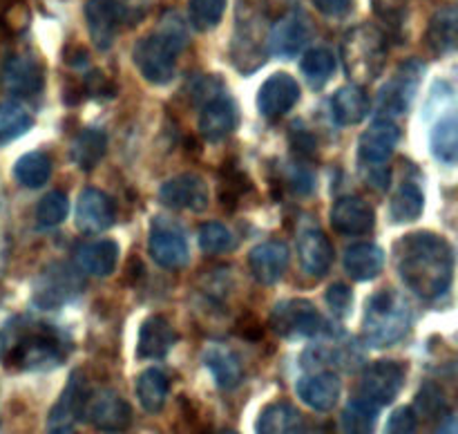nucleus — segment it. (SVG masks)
<instances>
[{
  "label": "nucleus",
  "instance_id": "f257e3e1",
  "mask_svg": "<svg viewBox=\"0 0 458 434\" xmlns=\"http://www.w3.org/2000/svg\"><path fill=\"white\" fill-rule=\"evenodd\" d=\"M394 262L407 289L423 300H438L454 280V249L432 231L407 233L394 244Z\"/></svg>",
  "mask_w": 458,
  "mask_h": 434
},
{
  "label": "nucleus",
  "instance_id": "f03ea898",
  "mask_svg": "<svg viewBox=\"0 0 458 434\" xmlns=\"http://www.w3.org/2000/svg\"><path fill=\"white\" fill-rule=\"evenodd\" d=\"M188 43V31L179 13L168 12L159 22V30L143 36L134 45V65L143 79L152 85H165L174 79L177 56Z\"/></svg>",
  "mask_w": 458,
  "mask_h": 434
},
{
  "label": "nucleus",
  "instance_id": "7ed1b4c3",
  "mask_svg": "<svg viewBox=\"0 0 458 434\" xmlns=\"http://www.w3.org/2000/svg\"><path fill=\"white\" fill-rule=\"evenodd\" d=\"M411 327V309L394 289H380L367 300L362 338L369 347L385 349L401 343Z\"/></svg>",
  "mask_w": 458,
  "mask_h": 434
},
{
  "label": "nucleus",
  "instance_id": "20e7f679",
  "mask_svg": "<svg viewBox=\"0 0 458 434\" xmlns=\"http://www.w3.org/2000/svg\"><path fill=\"white\" fill-rule=\"evenodd\" d=\"M387 58V38L378 27L358 25L344 36L343 61L349 79L356 83H371L383 72Z\"/></svg>",
  "mask_w": 458,
  "mask_h": 434
},
{
  "label": "nucleus",
  "instance_id": "39448f33",
  "mask_svg": "<svg viewBox=\"0 0 458 434\" xmlns=\"http://www.w3.org/2000/svg\"><path fill=\"white\" fill-rule=\"evenodd\" d=\"M83 277L74 267L67 262H52L36 277L31 302L43 311H54L79 298L83 294Z\"/></svg>",
  "mask_w": 458,
  "mask_h": 434
},
{
  "label": "nucleus",
  "instance_id": "423d86ee",
  "mask_svg": "<svg viewBox=\"0 0 458 434\" xmlns=\"http://www.w3.org/2000/svg\"><path fill=\"white\" fill-rule=\"evenodd\" d=\"M65 353L67 349L61 336L54 329H49V327H43V329H36L31 334H27L13 347V353L9 356V361L18 370L47 371L61 365L65 361Z\"/></svg>",
  "mask_w": 458,
  "mask_h": 434
},
{
  "label": "nucleus",
  "instance_id": "0eeeda50",
  "mask_svg": "<svg viewBox=\"0 0 458 434\" xmlns=\"http://www.w3.org/2000/svg\"><path fill=\"white\" fill-rule=\"evenodd\" d=\"M423 72H425L423 63L416 61V58H410V61L401 63V65L396 67V72L389 76L387 83L380 88L378 106H380V112L387 115V119H392V116H401L410 110L411 103H414L416 98V92H419Z\"/></svg>",
  "mask_w": 458,
  "mask_h": 434
},
{
  "label": "nucleus",
  "instance_id": "6e6552de",
  "mask_svg": "<svg viewBox=\"0 0 458 434\" xmlns=\"http://www.w3.org/2000/svg\"><path fill=\"white\" fill-rule=\"evenodd\" d=\"M271 327L282 338H313L322 334V316L304 298L282 300L271 311Z\"/></svg>",
  "mask_w": 458,
  "mask_h": 434
},
{
  "label": "nucleus",
  "instance_id": "1a4fd4ad",
  "mask_svg": "<svg viewBox=\"0 0 458 434\" xmlns=\"http://www.w3.org/2000/svg\"><path fill=\"white\" fill-rule=\"evenodd\" d=\"M148 251H150V258L164 268H182L186 267L188 258H191L183 228L173 219L161 217V215L152 217L150 222Z\"/></svg>",
  "mask_w": 458,
  "mask_h": 434
},
{
  "label": "nucleus",
  "instance_id": "9d476101",
  "mask_svg": "<svg viewBox=\"0 0 458 434\" xmlns=\"http://www.w3.org/2000/svg\"><path fill=\"white\" fill-rule=\"evenodd\" d=\"M83 416L98 432L121 434L132 423V407L114 389H98V392L88 394Z\"/></svg>",
  "mask_w": 458,
  "mask_h": 434
},
{
  "label": "nucleus",
  "instance_id": "9b49d317",
  "mask_svg": "<svg viewBox=\"0 0 458 434\" xmlns=\"http://www.w3.org/2000/svg\"><path fill=\"white\" fill-rule=\"evenodd\" d=\"M405 383V367L396 361H376L362 371L360 394L376 405H389L401 394Z\"/></svg>",
  "mask_w": 458,
  "mask_h": 434
},
{
  "label": "nucleus",
  "instance_id": "f8f14e48",
  "mask_svg": "<svg viewBox=\"0 0 458 434\" xmlns=\"http://www.w3.org/2000/svg\"><path fill=\"white\" fill-rule=\"evenodd\" d=\"M398 139H401V128L394 123V119H387V116L376 119L358 141V157H360L362 168H385L389 157L396 150Z\"/></svg>",
  "mask_w": 458,
  "mask_h": 434
},
{
  "label": "nucleus",
  "instance_id": "ddd939ff",
  "mask_svg": "<svg viewBox=\"0 0 458 434\" xmlns=\"http://www.w3.org/2000/svg\"><path fill=\"white\" fill-rule=\"evenodd\" d=\"M159 200L164 201L168 208L174 210H191V213H201L208 208V183L204 177L195 173H183L177 177L168 179L164 186L159 188Z\"/></svg>",
  "mask_w": 458,
  "mask_h": 434
},
{
  "label": "nucleus",
  "instance_id": "4468645a",
  "mask_svg": "<svg viewBox=\"0 0 458 434\" xmlns=\"http://www.w3.org/2000/svg\"><path fill=\"white\" fill-rule=\"evenodd\" d=\"M45 70L38 58L25 52L9 54L3 65V85L16 97H31L43 89Z\"/></svg>",
  "mask_w": 458,
  "mask_h": 434
},
{
  "label": "nucleus",
  "instance_id": "2eb2a0df",
  "mask_svg": "<svg viewBox=\"0 0 458 434\" xmlns=\"http://www.w3.org/2000/svg\"><path fill=\"white\" fill-rule=\"evenodd\" d=\"M300 101V85L286 72H276L258 92V110L267 119H280Z\"/></svg>",
  "mask_w": 458,
  "mask_h": 434
},
{
  "label": "nucleus",
  "instance_id": "dca6fc26",
  "mask_svg": "<svg viewBox=\"0 0 458 434\" xmlns=\"http://www.w3.org/2000/svg\"><path fill=\"white\" fill-rule=\"evenodd\" d=\"M85 21H88L89 38L94 47L107 52L119 36L123 16L116 0H88L85 3Z\"/></svg>",
  "mask_w": 458,
  "mask_h": 434
},
{
  "label": "nucleus",
  "instance_id": "f3484780",
  "mask_svg": "<svg viewBox=\"0 0 458 434\" xmlns=\"http://www.w3.org/2000/svg\"><path fill=\"white\" fill-rule=\"evenodd\" d=\"M374 208H371L369 201H365L362 197H340L334 204V208H331V226H334V231H338L340 235H367V233L374 231Z\"/></svg>",
  "mask_w": 458,
  "mask_h": 434
},
{
  "label": "nucleus",
  "instance_id": "a211bd4d",
  "mask_svg": "<svg viewBox=\"0 0 458 434\" xmlns=\"http://www.w3.org/2000/svg\"><path fill=\"white\" fill-rule=\"evenodd\" d=\"M116 204L107 192L85 188L76 204V226L83 233H103L114 224Z\"/></svg>",
  "mask_w": 458,
  "mask_h": 434
},
{
  "label": "nucleus",
  "instance_id": "6ab92c4d",
  "mask_svg": "<svg viewBox=\"0 0 458 434\" xmlns=\"http://www.w3.org/2000/svg\"><path fill=\"white\" fill-rule=\"evenodd\" d=\"M309 40V21L302 12L284 13L280 21L273 22L271 34H268V45L271 52L280 58H293L302 52Z\"/></svg>",
  "mask_w": 458,
  "mask_h": 434
},
{
  "label": "nucleus",
  "instance_id": "aec40b11",
  "mask_svg": "<svg viewBox=\"0 0 458 434\" xmlns=\"http://www.w3.org/2000/svg\"><path fill=\"white\" fill-rule=\"evenodd\" d=\"M249 267L259 285H276L289 268V249L280 240L262 242L250 251Z\"/></svg>",
  "mask_w": 458,
  "mask_h": 434
},
{
  "label": "nucleus",
  "instance_id": "412c9836",
  "mask_svg": "<svg viewBox=\"0 0 458 434\" xmlns=\"http://www.w3.org/2000/svg\"><path fill=\"white\" fill-rule=\"evenodd\" d=\"M237 128V106L231 97L219 94L204 103L199 115V132L206 141H222Z\"/></svg>",
  "mask_w": 458,
  "mask_h": 434
},
{
  "label": "nucleus",
  "instance_id": "4be33fe9",
  "mask_svg": "<svg viewBox=\"0 0 458 434\" xmlns=\"http://www.w3.org/2000/svg\"><path fill=\"white\" fill-rule=\"evenodd\" d=\"M298 398L316 412H329L334 410L338 403L340 392H343V383L334 371H318V374L302 376L295 385Z\"/></svg>",
  "mask_w": 458,
  "mask_h": 434
},
{
  "label": "nucleus",
  "instance_id": "5701e85b",
  "mask_svg": "<svg viewBox=\"0 0 458 434\" xmlns=\"http://www.w3.org/2000/svg\"><path fill=\"white\" fill-rule=\"evenodd\" d=\"M177 343V331L164 316H150L141 322L137 340V356L141 361H159Z\"/></svg>",
  "mask_w": 458,
  "mask_h": 434
},
{
  "label": "nucleus",
  "instance_id": "b1692460",
  "mask_svg": "<svg viewBox=\"0 0 458 434\" xmlns=\"http://www.w3.org/2000/svg\"><path fill=\"white\" fill-rule=\"evenodd\" d=\"M119 244L112 240L83 242L74 249V262L79 271L94 277H107L114 273L119 262Z\"/></svg>",
  "mask_w": 458,
  "mask_h": 434
},
{
  "label": "nucleus",
  "instance_id": "393cba45",
  "mask_svg": "<svg viewBox=\"0 0 458 434\" xmlns=\"http://www.w3.org/2000/svg\"><path fill=\"white\" fill-rule=\"evenodd\" d=\"M298 255L300 264L309 276L322 277L329 273L331 262H334V246L320 228H307L298 237Z\"/></svg>",
  "mask_w": 458,
  "mask_h": 434
},
{
  "label": "nucleus",
  "instance_id": "a878e982",
  "mask_svg": "<svg viewBox=\"0 0 458 434\" xmlns=\"http://www.w3.org/2000/svg\"><path fill=\"white\" fill-rule=\"evenodd\" d=\"M85 401H88V385H85L81 371H74L70 376V383L63 389L61 398L49 412L47 428H65V425H74L76 421L83 419Z\"/></svg>",
  "mask_w": 458,
  "mask_h": 434
},
{
  "label": "nucleus",
  "instance_id": "bb28decb",
  "mask_svg": "<svg viewBox=\"0 0 458 434\" xmlns=\"http://www.w3.org/2000/svg\"><path fill=\"white\" fill-rule=\"evenodd\" d=\"M371 98L358 83L343 85L331 97V119L338 125H356L369 116Z\"/></svg>",
  "mask_w": 458,
  "mask_h": 434
},
{
  "label": "nucleus",
  "instance_id": "cd10ccee",
  "mask_svg": "<svg viewBox=\"0 0 458 434\" xmlns=\"http://www.w3.org/2000/svg\"><path fill=\"white\" fill-rule=\"evenodd\" d=\"M258 434H307L302 412L286 401L268 403L255 421Z\"/></svg>",
  "mask_w": 458,
  "mask_h": 434
},
{
  "label": "nucleus",
  "instance_id": "c85d7f7f",
  "mask_svg": "<svg viewBox=\"0 0 458 434\" xmlns=\"http://www.w3.org/2000/svg\"><path fill=\"white\" fill-rule=\"evenodd\" d=\"M204 365L219 389H235L244 379L240 356L222 343H210L204 349Z\"/></svg>",
  "mask_w": 458,
  "mask_h": 434
},
{
  "label": "nucleus",
  "instance_id": "c756f323",
  "mask_svg": "<svg viewBox=\"0 0 458 434\" xmlns=\"http://www.w3.org/2000/svg\"><path fill=\"white\" fill-rule=\"evenodd\" d=\"M344 271L358 282L374 280L380 276L385 267V251L371 242H358L344 251Z\"/></svg>",
  "mask_w": 458,
  "mask_h": 434
},
{
  "label": "nucleus",
  "instance_id": "7c9ffc66",
  "mask_svg": "<svg viewBox=\"0 0 458 434\" xmlns=\"http://www.w3.org/2000/svg\"><path fill=\"white\" fill-rule=\"evenodd\" d=\"M456 36H458V12L454 4H445V7L437 9L434 16L429 18L428 34V47L438 56H445L456 49Z\"/></svg>",
  "mask_w": 458,
  "mask_h": 434
},
{
  "label": "nucleus",
  "instance_id": "2f4dec72",
  "mask_svg": "<svg viewBox=\"0 0 458 434\" xmlns=\"http://www.w3.org/2000/svg\"><path fill=\"white\" fill-rule=\"evenodd\" d=\"M107 150V137L103 130L98 128H83L70 146V157L74 166L83 173H89L98 166V161L106 157Z\"/></svg>",
  "mask_w": 458,
  "mask_h": 434
},
{
  "label": "nucleus",
  "instance_id": "473e14b6",
  "mask_svg": "<svg viewBox=\"0 0 458 434\" xmlns=\"http://www.w3.org/2000/svg\"><path fill=\"white\" fill-rule=\"evenodd\" d=\"M429 150L443 166H454L458 159V121L454 110H447L429 132Z\"/></svg>",
  "mask_w": 458,
  "mask_h": 434
},
{
  "label": "nucleus",
  "instance_id": "72a5a7b5",
  "mask_svg": "<svg viewBox=\"0 0 458 434\" xmlns=\"http://www.w3.org/2000/svg\"><path fill=\"white\" fill-rule=\"evenodd\" d=\"M134 389H137V398L143 410L148 414H157V412L164 410L165 401H168L170 380L159 367H148L139 374Z\"/></svg>",
  "mask_w": 458,
  "mask_h": 434
},
{
  "label": "nucleus",
  "instance_id": "f704fd0d",
  "mask_svg": "<svg viewBox=\"0 0 458 434\" xmlns=\"http://www.w3.org/2000/svg\"><path fill=\"white\" fill-rule=\"evenodd\" d=\"M13 177L21 186L25 188H40L49 182L52 177V159L47 152L43 150H31L18 157L13 164Z\"/></svg>",
  "mask_w": 458,
  "mask_h": 434
},
{
  "label": "nucleus",
  "instance_id": "c9c22d12",
  "mask_svg": "<svg viewBox=\"0 0 458 434\" xmlns=\"http://www.w3.org/2000/svg\"><path fill=\"white\" fill-rule=\"evenodd\" d=\"M425 208V195L416 183L405 182L398 186V191L392 195L389 201V219L394 224H407L416 222L423 215Z\"/></svg>",
  "mask_w": 458,
  "mask_h": 434
},
{
  "label": "nucleus",
  "instance_id": "e433bc0d",
  "mask_svg": "<svg viewBox=\"0 0 458 434\" xmlns=\"http://www.w3.org/2000/svg\"><path fill=\"white\" fill-rule=\"evenodd\" d=\"M376 423H378V405L362 396L349 401L340 416L344 434H374Z\"/></svg>",
  "mask_w": 458,
  "mask_h": 434
},
{
  "label": "nucleus",
  "instance_id": "4c0bfd02",
  "mask_svg": "<svg viewBox=\"0 0 458 434\" xmlns=\"http://www.w3.org/2000/svg\"><path fill=\"white\" fill-rule=\"evenodd\" d=\"M34 125V116L22 103L3 101L0 103V146L16 141Z\"/></svg>",
  "mask_w": 458,
  "mask_h": 434
},
{
  "label": "nucleus",
  "instance_id": "58836bf2",
  "mask_svg": "<svg viewBox=\"0 0 458 434\" xmlns=\"http://www.w3.org/2000/svg\"><path fill=\"white\" fill-rule=\"evenodd\" d=\"M335 65H338V61H335L334 52L327 47L309 49V52L302 56V63H300L302 74L307 76L309 85L316 89L329 83L331 76H334L335 72Z\"/></svg>",
  "mask_w": 458,
  "mask_h": 434
},
{
  "label": "nucleus",
  "instance_id": "ea45409f",
  "mask_svg": "<svg viewBox=\"0 0 458 434\" xmlns=\"http://www.w3.org/2000/svg\"><path fill=\"white\" fill-rule=\"evenodd\" d=\"M228 0H191L188 18L197 31H210L222 22Z\"/></svg>",
  "mask_w": 458,
  "mask_h": 434
},
{
  "label": "nucleus",
  "instance_id": "a19ab883",
  "mask_svg": "<svg viewBox=\"0 0 458 434\" xmlns=\"http://www.w3.org/2000/svg\"><path fill=\"white\" fill-rule=\"evenodd\" d=\"M67 210H70V204H67L65 192L52 191L36 206V222L40 228H54L67 217Z\"/></svg>",
  "mask_w": 458,
  "mask_h": 434
},
{
  "label": "nucleus",
  "instance_id": "79ce46f5",
  "mask_svg": "<svg viewBox=\"0 0 458 434\" xmlns=\"http://www.w3.org/2000/svg\"><path fill=\"white\" fill-rule=\"evenodd\" d=\"M237 240L228 226L219 222H206L199 228V246L206 253H228L235 249Z\"/></svg>",
  "mask_w": 458,
  "mask_h": 434
},
{
  "label": "nucleus",
  "instance_id": "37998d69",
  "mask_svg": "<svg viewBox=\"0 0 458 434\" xmlns=\"http://www.w3.org/2000/svg\"><path fill=\"white\" fill-rule=\"evenodd\" d=\"M416 419H441L445 414V394L437 383H425L416 396Z\"/></svg>",
  "mask_w": 458,
  "mask_h": 434
},
{
  "label": "nucleus",
  "instance_id": "c03bdc74",
  "mask_svg": "<svg viewBox=\"0 0 458 434\" xmlns=\"http://www.w3.org/2000/svg\"><path fill=\"white\" fill-rule=\"evenodd\" d=\"M246 183H244V174L240 173L237 168H233L231 164H224L222 170V204H235L237 200L244 192Z\"/></svg>",
  "mask_w": 458,
  "mask_h": 434
},
{
  "label": "nucleus",
  "instance_id": "a18cd8bd",
  "mask_svg": "<svg viewBox=\"0 0 458 434\" xmlns=\"http://www.w3.org/2000/svg\"><path fill=\"white\" fill-rule=\"evenodd\" d=\"M327 304L335 318H347L353 307V294L347 285H331L327 291Z\"/></svg>",
  "mask_w": 458,
  "mask_h": 434
},
{
  "label": "nucleus",
  "instance_id": "49530a36",
  "mask_svg": "<svg viewBox=\"0 0 458 434\" xmlns=\"http://www.w3.org/2000/svg\"><path fill=\"white\" fill-rule=\"evenodd\" d=\"M419 428V419H416L411 407H398L392 412L387 425H385V434H416Z\"/></svg>",
  "mask_w": 458,
  "mask_h": 434
},
{
  "label": "nucleus",
  "instance_id": "de8ad7c7",
  "mask_svg": "<svg viewBox=\"0 0 458 434\" xmlns=\"http://www.w3.org/2000/svg\"><path fill=\"white\" fill-rule=\"evenodd\" d=\"M116 4H119L121 16H123V25H134L148 13L150 0H116Z\"/></svg>",
  "mask_w": 458,
  "mask_h": 434
},
{
  "label": "nucleus",
  "instance_id": "09e8293b",
  "mask_svg": "<svg viewBox=\"0 0 458 434\" xmlns=\"http://www.w3.org/2000/svg\"><path fill=\"white\" fill-rule=\"evenodd\" d=\"M313 4H316V9L322 13V16L338 18L349 12L352 0H313Z\"/></svg>",
  "mask_w": 458,
  "mask_h": 434
},
{
  "label": "nucleus",
  "instance_id": "8fccbe9b",
  "mask_svg": "<svg viewBox=\"0 0 458 434\" xmlns=\"http://www.w3.org/2000/svg\"><path fill=\"white\" fill-rule=\"evenodd\" d=\"M434 434H458L456 416L452 414V412H447L445 416H441V423H438V428L434 430Z\"/></svg>",
  "mask_w": 458,
  "mask_h": 434
},
{
  "label": "nucleus",
  "instance_id": "3c124183",
  "mask_svg": "<svg viewBox=\"0 0 458 434\" xmlns=\"http://www.w3.org/2000/svg\"><path fill=\"white\" fill-rule=\"evenodd\" d=\"M374 3H376V9H378L385 18H389V21H392V18L396 16L398 0H374Z\"/></svg>",
  "mask_w": 458,
  "mask_h": 434
},
{
  "label": "nucleus",
  "instance_id": "603ef678",
  "mask_svg": "<svg viewBox=\"0 0 458 434\" xmlns=\"http://www.w3.org/2000/svg\"><path fill=\"white\" fill-rule=\"evenodd\" d=\"M47 434H76L74 425H65V428H47Z\"/></svg>",
  "mask_w": 458,
  "mask_h": 434
},
{
  "label": "nucleus",
  "instance_id": "864d4df0",
  "mask_svg": "<svg viewBox=\"0 0 458 434\" xmlns=\"http://www.w3.org/2000/svg\"><path fill=\"white\" fill-rule=\"evenodd\" d=\"M3 353H4V336L0 334V358H3Z\"/></svg>",
  "mask_w": 458,
  "mask_h": 434
},
{
  "label": "nucleus",
  "instance_id": "5fc2aeb1",
  "mask_svg": "<svg viewBox=\"0 0 458 434\" xmlns=\"http://www.w3.org/2000/svg\"><path fill=\"white\" fill-rule=\"evenodd\" d=\"M217 434H237V432H235V430H219Z\"/></svg>",
  "mask_w": 458,
  "mask_h": 434
}]
</instances>
